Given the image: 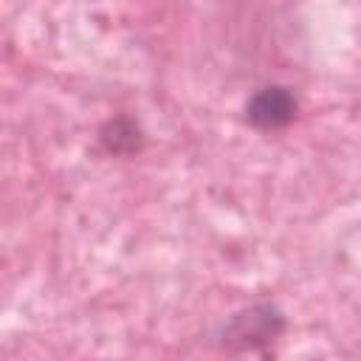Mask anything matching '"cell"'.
<instances>
[{
  "mask_svg": "<svg viewBox=\"0 0 361 361\" xmlns=\"http://www.w3.org/2000/svg\"><path fill=\"white\" fill-rule=\"evenodd\" d=\"M299 116V99L288 85H262L257 87L243 107V118L248 127L259 133L282 130Z\"/></svg>",
  "mask_w": 361,
  "mask_h": 361,
  "instance_id": "7a4b0ae2",
  "label": "cell"
},
{
  "mask_svg": "<svg viewBox=\"0 0 361 361\" xmlns=\"http://www.w3.org/2000/svg\"><path fill=\"white\" fill-rule=\"evenodd\" d=\"M285 313L274 302H254L237 310L220 330V347L234 353L265 350L285 333Z\"/></svg>",
  "mask_w": 361,
  "mask_h": 361,
  "instance_id": "6da1fadb",
  "label": "cell"
},
{
  "mask_svg": "<svg viewBox=\"0 0 361 361\" xmlns=\"http://www.w3.org/2000/svg\"><path fill=\"white\" fill-rule=\"evenodd\" d=\"M96 141L102 147V152L113 155V158H133L144 149L147 135L144 127L135 116L130 113H116L110 118H104L96 130Z\"/></svg>",
  "mask_w": 361,
  "mask_h": 361,
  "instance_id": "3957f363",
  "label": "cell"
}]
</instances>
